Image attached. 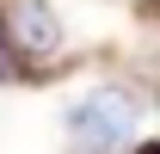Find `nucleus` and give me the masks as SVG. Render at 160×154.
Here are the masks:
<instances>
[{"label": "nucleus", "mask_w": 160, "mask_h": 154, "mask_svg": "<svg viewBox=\"0 0 160 154\" xmlns=\"http://www.w3.org/2000/svg\"><path fill=\"white\" fill-rule=\"evenodd\" d=\"M0 25H6V43L19 56V74H49L74 49V31H68L56 0H0Z\"/></svg>", "instance_id": "f03ea898"}, {"label": "nucleus", "mask_w": 160, "mask_h": 154, "mask_svg": "<svg viewBox=\"0 0 160 154\" xmlns=\"http://www.w3.org/2000/svg\"><path fill=\"white\" fill-rule=\"evenodd\" d=\"M142 117H148V99L129 80H92L62 105L68 154H129L142 142Z\"/></svg>", "instance_id": "f257e3e1"}, {"label": "nucleus", "mask_w": 160, "mask_h": 154, "mask_svg": "<svg viewBox=\"0 0 160 154\" xmlns=\"http://www.w3.org/2000/svg\"><path fill=\"white\" fill-rule=\"evenodd\" d=\"M6 80H19V56H12V43H6V25H0V86Z\"/></svg>", "instance_id": "7ed1b4c3"}, {"label": "nucleus", "mask_w": 160, "mask_h": 154, "mask_svg": "<svg viewBox=\"0 0 160 154\" xmlns=\"http://www.w3.org/2000/svg\"><path fill=\"white\" fill-rule=\"evenodd\" d=\"M129 154H160V136H148V142H136Z\"/></svg>", "instance_id": "20e7f679"}]
</instances>
